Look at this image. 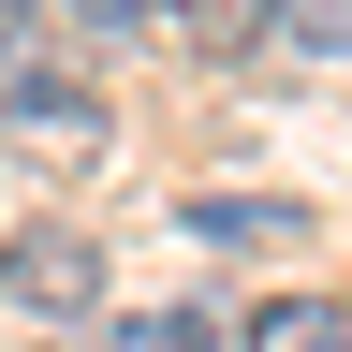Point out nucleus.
<instances>
[{
    "label": "nucleus",
    "mask_w": 352,
    "mask_h": 352,
    "mask_svg": "<svg viewBox=\"0 0 352 352\" xmlns=\"http://www.w3.org/2000/svg\"><path fill=\"white\" fill-rule=\"evenodd\" d=\"M0 147L15 162H103L118 118H103V88H74V74H0Z\"/></svg>",
    "instance_id": "1"
},
{
    "label": "nucleus",
    "mask_w": 352,
    "mask_h": 352,
    "mask_svg": "<svg viewBox=\"0 0 352 352\" xmlns=\"http://www.w3.org/2000/svg\"><path fill=\"white\" fill-rule=\"evenodd\" d=\"M0 294L44 308V323H74V308L103 294V250H88L74 220H30V235H0Z\"/></svg>",
    "instance_id": "2"
},
{
    "label": "nucleus",
    "mask_w": 352,
    "mask_h": 352,
    "mask_svg": "<svg viewBox=\"0 0 352 352\" xmlns=\"http://www.w3.org/2000/svg\"><path fill=\"white\" fill-rule=\"evenodd\" d=\"M176 235H191V250H294V206H264V191H206V206H176Z\"/></svg>",
    "instance_id": "3"
},
{
    "label": "nucleus",
    "mask_w": 352,
    "mask_h": 352,
    "mask_svg": "<svg viewBox=\"0 0 352 352\" xmlns=\"http://www.w3.org/2000/svg\"><path fill=\"white\" fill-rule=\"evenodd\" d=\"M162 30H191V59H250V44H264V0H162Z\"/></svg>",
    "instance_id": "4"
},
{
    "label": "nucleus",
    "mask_w": 352,
    "mask_h": 352,
    "mask_svg": "<svg viewBox=\"0 0 352 352\" xmlns=\"http://www.w3.org/2000/svg\"><path fill=\"white\" fill-rule=\"evenodd\" d=\"M235 352H338V308H323V294H279V308H250Z\"/></svg>",
    "instance_id": "5"
},
{
    "label": "nucleus",
    "mask_w": 352,
    "mask_h": 352,
    "mask_svg": "<svg viewBox=\"0 0 352 352\" xmlns=\"http://www.w3.org/2000/svg\"><path fill=\"white\" fill-rule=\"evenodd\" d=\"M264 44H308V59H352V0H264Z\"/></svg>",
    "instance_id": "6"
},
{
    "label": "nucleus",
    "mask_w": 352,
    "mask_h": 352,
    "mask_svg": "<svg viewBox=\"0 0 352 352\" xmlns=\"http://www.w3.org/2000/svg\"><path fill=\"white\" fill-rule=\"evenodd\" d=\"M103 352H235V338H220L206 308H132V323H118Z\"/></svg>",
    "instance_id": "7"
},
{
    "label": "nucleus",
    "mask_w": 352,
    "mask_h": 352,
    "mask_svg": "<svg viewBox=\"0 0 352 352\" xmlns=\"http://www.w3.org/2000/svg\"><path fill=\"white\" fill-rule=\"evenodd\" d=\"M74 30H103V44H132V30H162V0H59Z\"/></svg>",
    "instance_id": "8"
},
{
    "label": "nucleus",
    "mask_w": 352,
    "mask_h": 352,
    "mask_svg": "<svg viewBox=\"0 0 352 352\" xmlns=\"http://www.w3.org/2000/svg\"><path fill=\"white\" fill-rule=\"evenodd\" d=\"M15 44H30V0H0V74H15Z\"/></svg>",
    "instance_id": "9"
},
{
    "label": "nucleus",
    "mask_w": 352,
    "mask_h": 352,
    "mask_svg": "<svg viewBox=\"0 0 352 352\" xmlns=\"http://www.w3.org/2000/svg\"><path fill=\"white\" fill-rule=\"evenodd\" d=\"M338 352H352V308H338Z\"/></svg>",
    "instance_id": "10"
}]
</instances>
